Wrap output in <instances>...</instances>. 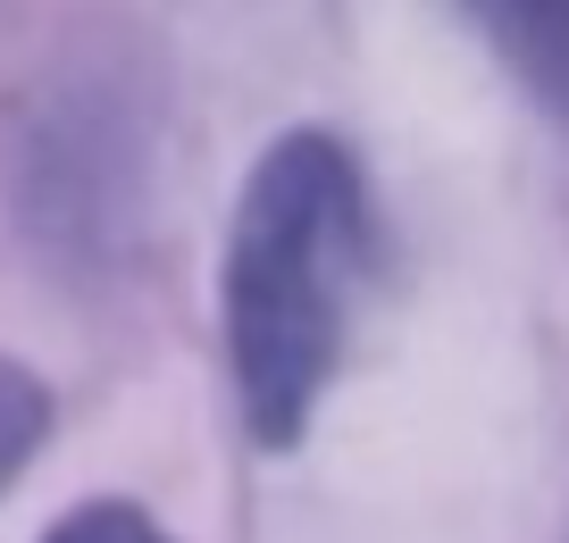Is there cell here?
<instances>
[{
	"label": "cell",
	"instance_id": "277c9868",
	"mask_svg": "<svg viewBox=\"0 0 569 543\" xmlns=\"http://www.w3.org/2000/svg\"><path fill=\"white\" fill-rule=\"evenodd\" d=\"M51 426H59L51 385H42L26 360H9V351H0V493H9V485H18V476L42 460Z\"/></svg>",
	"mask_w": 569,
	"mask_h": 543
},
{
	"label": "cell",
	"instance_id": "3957f363",
	"mask_svg": "<svg viewBox=\"0 0 569 543\" xmlns=\"http://www.w3.org/2000/svg\"><path fill=\"white\" fill-rule=\"evenodd\" d=\"M461 18L502 59V76L569 134V0H478Z\"/></svg>",
	"mask_w": 569,
	"mask_h": 543
},
{
	"label": "cell",
	"instance_id": "7a4b0ae2",
	"mask_svg": "<svg viewBox=\"0 0 569 543\" xmlns=\"http://www.w3.org/2000/svg\"><path fill=\"white\" fill-rule=\"evenodd\" d=\"M142 201H151L142 92L76 68L9 109V218L34 234L42 260L76 276L118 268L142 243Z\"/></svg>",
	"mask_w": 569,
	"mask_h": 543
},
{
	"label": "cell",
	"instance_id": "6da1fadb",
	"mask_svg": "<svg viewBox=\"0 0 569 543\" xmlns=\"http://www.w3.org/2000/svg\"><path fill=\"white\" fill-rule=\"evenodd\" d=\"M369 243V175L343 134L293 125L251 159L218 260V326L234 410L260 452H293L343 376Z\"/></svg>",
	"mask_w": 569,
	"mask_h": 543
},
{
	"label": "cell",
	"instance_id": "5b68a950",
	"mask_svg": "<svg viewBox=\"0 0 569 543\" xmlns=\"http://www.w3.org/2000/svg\"><path fill=\"white\" fill-rule=\"evenodd\" d=\"M42 543H177V535H168L160 510L126 502V493H92V502L59 510V519L42 526Z\"/></svg>",
	"mask_w": 569,
	"mask_h": 543
}]
</instances>
